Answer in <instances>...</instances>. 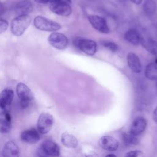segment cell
<instances>
[{
    "label": "cell",
    "mask_w": 157,
    "mask_h": 157,
    "mask_svg": "<svg viewBox=\"0 0 157 157\" xmlns=\"http://www.w3.org/2000/svg\"><path fill=\"white\" fill-rule=\"evenodd\" d=\"M40 148L48 156L50 157H58L60 155V148L54 141L46 140L44 141Z\"/></svg>",
    "instance_id": "9c48e42d"
},
{
    "label": "cell",
    "mask_w": 157,
    "mask_h": 157,
    "mask_svg": "<svg viewBox=\"0 0 157 157\" xmlns=\"http://www.w3.org/2000/svg\"><path fill=\"white\" fill-rule=\"evenodd\" d=\"M144 13L148 16H153L157 10V4L154 0H145L142 6Z\"/></svg>",
    "instance_id": "d6986e66"
},
{
    "label": "cell",
    "mask_w": 157,
    "mask_h": 157,
    "mask_svg": "<svg viewBox=\"0 0 157 157\" xmlns=\"http://www.w3.org/2000/svg\"><path fill=\"white\" fill-rule=\"evenodd\" d=\"M101 44L108 50L115 52L118 50V45L113 42L110 40H103L101 42Z\"/></svg>",
    "instance_id": "cb8c5ba5"
},
{
    "label": "cell",
    "mask_w": 157,
    "mask_h": 157,
    "mask_svg": "<svg viewBox=\"0 0 157 157\" xmlns=\"http://www.w3.org/2000/svg\"><path fill=\"white\" fill-rule=\"evenodd\" d=\"M105 157H117L114 154H108L105 156Z\"/></svg>",
    "instance_id": "836d02e7"
},
{
    "label": "cell",
    "mask_w": 157,
    "mask_h": 157,
    "mask_svg": "<svg viewBox=\"0 0 157 157\" xmlns=\"http://www.w3.org/2000/svg\"><path fill=\"white\" fill-rule=\"evenodd\" d=\"M88 20L93 28L99 33L108 34L110 33V29L105 19L96 15H90L88 17Z\"/></svg>",
    "instance_id": "52a82bcc"
},
{
    "label": "cell",
    "mask_w": 157,
    "mask_h": 157,
    "mask_svg": "<svg viewBox=\"0 0 157 157\" xmlns=\"http://www.w3.org/2000/svg\"><path fill=\"white\" fill-rule=\"evenodd\" d=\"M121 1H124V0H121Z\"/></svg>",
    "instance_id": "d590c367"
},
{
    "label": "cell",
    "mask_w": 157,
    "mask_h": 157,
    "mask_svg": "<svg viewBox=\"0 0 157 157\" xmlns=\"http://www.w3.org/2000/svg\"><path fill=\"white\" fill-rule=\"evenodd\" d=\"M34 25L40 31L48 32H55L61 28V26L57 22L41 15H38L34 18Z\"/></svg>",
    "instance_id": "3957f363"
},
{
    "label": "cell",
    "mask_w": 157,
    "mask_h": 157,
    "mask_svg": "<svg viewBox=\"0 0 157 157\" xmlns=\"http://www.w3.org/2000/svg\"><path fill=\"white\" fill-rule=\"evenodd\" d=\"M124 38L128 42L134 45H138L140 44L141 36L139 32L134 29H131L127 31L124 34Z\"/></svg>",
    "instance_id": "e0dca14e"
},
{
    "label": "cell",
    "mask_w": 157,
    "mask_h": 157,
    "mask_svg": "<svg viewBox=\"0 0 157 157\" xmlns=\"http://www.w3.org/2000/svg\"><path fill=\"white\" fill-rule=\"evenodd\" d=\"M86 157H99V156L97 154H91V155H87Z\"/></svg>",
    "instance_id": "1f68e13d"
},
{
    "label": "cell",
    "mask_w": 157,
    "mask_h": 157,
    "mask_svg": "<svg viewBox=\"0 0 157 157\" xmlns=\"http://www.w3.org/2000/svg\"><path fill=\"white\" fill-rule=\"evenodd\" d=\"M16 92L20 99V105L22 109L29 107L34 99V95L29 88L23 83H19L16 87Z\"/></svg>",
    "instance_id": "7a4b0ae2"
},
{
    "label": "cell",
    "mask_w": 157,
    "mask_h": 157,
    "mask_svg": "<svg viewBox=\"0 0 157 157\" xmlns=\"http://www.w3.org/2000/svg\"><path fill=\"white\" fill-rule=\"evenodd\" d=\"M56 1H63V2H67L68 4H70L71 2V0H56ZM54 2V1H53Z\"/></svg>",
    "instance_id": "d6a6232c"
},
{
    "label": "cell",
    "mask_w": 157,
    "mask_h": 157,
    "mask_svg": "<svg viewBox=\"0 0 157 157\" xmlns=\"http://www.w3.org/2000/svg\"><path fill=\"white\" fill-rule=\"evenodd\" d=\"M144 0H131V1L135 4H140L143 2Z\"/></svg>",
    "instance_id": "f546056e"
},
{
    "label": "cell",
    "mask_w": 157,
    "mask_h": 157,
    "mask_svg": "<svg viewBox=\"0 0 157 157\" xmlns=\"http://www.w3.org/2000/svg\"><path fill=\"white\" fill-rule=\"evenodd\" d=\"M153 120L157 124V107L155 108V109L153 111Z\"/></svg>",
    "instance_id": "f1b7e54d"
},
{
    "label": "cell",
    "mask_w": 157,
    "mask_h": 157,
    "mask_svg": "<svg viewBox=\"0 0 157 157\" xmlns=\"http://www.w3.org/2000/svg\"><path fill=\"white\" fill-rule=\"evenodd\" d=\"M7 106L0 99V116H4L6 112L8 111Z\"/></svg>",
    "instance_id": "4316f807"
},
{
    "label": "cell",
    "mask_w": 157,
    "mask_h": 157,
    "mask_svg": "<svg viewBox=\"0 0 157 157\" xmlns=\"http://www.w3.org/2000/svg\"><path fill=\"white\" fill-rule=\"evenodd\" d=\"M2 155L4 157H19L20 149L14 142L9 140L4 146Z\"/></svg>",
    "instance_id": "5bb4252c"
},
{
    "label": "cell",
    "mask_w": 157,
    "mask_h": 157,
    "mask_svg": "<svg viewBox=\"0 0 157 157\" xmlns=\"http://www.w3.org/2000/svg\"><path fill=\"white\" fill-rule=\"evenodd\" d=\"M121 139L124 144L128 145H137L139 144V139L134 135L126 132H123L121 134Z\"/></svg>",
    "instance_id": "7402d4cb"
},
{
    "label": "cell",
    "mask_w": 157,
    "mask_h": 157,
    "mask_svg": "<svg viewBox=\"0 0 157 157\" xmlns=\"http://www.w3.org/2000/svg\"><path fill=\"white\" fill-rule=\"evenodd\" d=\"M49 44L58 50H64L68 45L69 40L63 33L53 32L50 34L48 38Z\"/></svg>",
    "instance_id": "8992f818"
},
{
    "label": "cell",
    "mask_w": 157,
    "mask_h": 157,
    "mask_svg": "<svg viewBox=\"0 0 157 157\" xmlns=\"http://www.w3.org/2000/svg\"><path fill=\"white\" fill-rule=\"evenodd\" d=\"M61 142L64 146L68 148H75L78 144L77 139L73 134L67 132L61 134Z\"/></svg>",
    "instance_id": "9a60e30c"
},
{
    "label": "cell",
    "mask_w": 157,
    "mask_h": 157,
    "mask_svg": "<svg viewBox=\"0 0 157 157\" xmlns=\"http://www.w3.org/2000/svg\"><path fill=\"white\" fill-rule=\"evenodd\" d=\"M99 145L102 149L109 151H114L118 148V142L114 137L110 136H104L101 137L98 142Z\"/></svg>",
    "instance_id": "30bf717a"
},
{
    "label": "cell",
    "mask_w": 157,
    "mask_h": 157,
    "mask_svg": "<svg viewBox=\"0 0 157 157\" xmlns=\"http://www.w3.org/2000/svg\"><path fill=\"white\" fill-rule=\"evenodd\" d=\"M14 97V93L12 89L6 88L3 90L0 93L1 100L7 105L11 104Z\"/></svg>",
    "instance_id": "ffe728a7"
},
{
    "label": "cell",
    "mask_w": 157,
    "mask_h": 157,
    "mask_svg": "<svg viewBox=\"0 0 157 157\" xmlns=\"http://www.w3.org/2000/svg\"><path fill=\"white\" fill-rule=\"evenodd\" d=\"M155 63L157 65V58H156V59H155Z\"/></svg>",
    "instance_id": "e575fe53"
},
{
    "label": "cell",
    "mask_w": 157,
    "mask_h": 157,
    "mask_svg": "<svg viewBox=\"0 0 157 157\" xmlns=\"http://www.w3.org/2000/svg\"><path fill=\"white\" fill-rule=\"evenodd\" d=\"M9 27V23L7 20L0 18V34L4 33Z\"/></svg>",
    "instance_id": "d4e9b609"
},
{
    "label": "cell",
    "mask_w": 157,
    "mask_h": 157,
    "mask_svg": "<svg viewBox=\"0 0 157 157\" xmlns=\"http://www.w3.org/2000/svg\"><path fill=\"white\" fill-rule=\"evenodd\" d=\"M50 9L54 13L67 17L72 13V9L69 4L61 1H55L50 4Z\"/></svg>",
    "instance_id": "ba28073f"
},
{
    "label": "cell",
    "mask_w": 157,
    "mask_h": 157,
    "mask_svg": "<svg viewBox=\"0 0 157 157\" xmlns=\"http://www.w3.org/2000/svg\"><path fill=\"white\" fill-rule=\"evenodd\" d=\"M140 44L148 52L153 55L157 54V42L150 39L141 37Z\"/></svg>",
    "instance_id": "ac0fdd59"
},
{
    "label": "cell",
    "mask_w": 157,
    "mask_h": 157,
    "mask_svg": "<svg viewBox=\"0 0 157 157\" xmlns=\"http://www.w3.org/2000/svg\"><path fill=\"white\" fill-rule=\"evenodd\" d=\"M12 128L11 121H8L4 117H0V133L8 134Z\"/></svg>",
    "instance_id": "603a6c76"
},
{
    "label": "cell",
    "mask_w": 157,
    "mask_h": 157,
    "mask_svg": "<svg viewBox=\"0 0 157 157\" xmlns=\"http://www.w3.org/2000/svg\"><path fill=\"white\" fill-rule=\"evenodd\" d=\"M53 116L47 112H42L39 115L37 122V130L41 134H46L50 131L53 125Z\"/></svg>",
    "instance_id": "277c9868"
},
{
    "label": "cell",
    "mask_w": 157,
    "mask_h": 157,
    "mask_svg": "<svg viewBox=\"0 0 157 157\" xmlns=\"http://www.w3.org/2000/svg\"><path fill=\"white\" fill-rule=\"evenodd\" d=\"M4 13V7L3 6V5L0 3V15L3 14Z\"/></svg>",
    "instance_id": "4dcf8cb0"
},
{
    "label": "cell",
    "mask_w": 157,
    "mask_h": 157,
    "mask_svg": "<svg viewBox=\"0 0 157 157\" xmlns=\"http://www.w3.org/2000/svg\"><path fill=\"white\" fill-rule=\"evenodd\" d=\"M31 18L28 15H18L14 18L10 23V31L16 36H21L29 26Z\"/></svg>",
    "instance_id": "6da1fadb"
},
{
    "label": "cell",
    "mask_w": 157,
    "mask_h": 157,
    "mask_svg": "<svg viewBox=\"0 0 157 157\" xmlns=\"http://www.w3.org/2000/svg\"><path fill=\"white\" fill-rule=\"evenodd\" d=\"M147 127V121L142 117L136 118L132 122L129 132L135 136L142 133Z\"/></svg>",
    "instance_id": "8fae6325"
},
{
    "label": "cell",
    "mask_w": 157,
    "mask_h": 157,
    "mask_svg": "<svg viewBox=\"0 0 157 157\" xmlns=\"http://www.w3.org/2000/svg\"><path fill=\"white\" fill-rule=\"evenodd\" d=\"M145 77L151 80H157V65L155 63L148 64L145 69Z\"/></svg>",
    "instance_id": "44dd1931"
},
{
    "label": "cell",
    "mask_w": 157,
    "mask_h": 157,
    "mask_svg": "<svg viewBox=\"0 0 157 157\" xmlns=\"http://www.w3.org/2000/svg\"><path fill=\"white\" fill-rule=\"evenodd\" d=\"M55 1L56 0H34L36 2L39 3V4H48V3L50 4Z\"/></svg>",
    "instance_id": "83f0119b"
},
{
    "label": "cell",
    "mask_w": 157,
    "mask_h": 157,
    "mask_svg": "<svg viewBox=\"0 0 157 157\" xmlns=\"http://www.w3.org/2000/svg\"><path fill=\"white\" fill-rule=\"evenodd\" d=\"M33 9V4L29 0H23L16 5L15 10L17 14L18 15H28V13H31Z\"/></svg>",
    "instance_id": "2e32d148"
},
{
    "label": "cell",
    "mask_w": 157,
    "mask_h": 157,
    "mask_svg": "<svg viewBox=\"0 0 157 157\" xmlns=\"http://www.w3.org/2000/svg\"><path fill=\"white\" fill-rule=\"evenodd\" d=\"M20 139L25 143L34 144L40 140L39 132L34 128L26 129L20 134Z\"/></svg>",
    "instance_id": "7c38bea8"
},
{
    "label": "cell",
    "mask_w": 157,
    "mask_h": 157,
    "mask_svg": "<svg viewBox=\"0 0 157 157\" xmlns=\"http://www.w3.org/2000/svg\"><path fill=\"white\" fill-rule=\"evenodd\" d=\"M127 63L130 69L134 73H140L142 70V64L138 56L132 52L128 53Z\"/></svg>",
    "instance_id": "4fadbf2b"
},
{
    "label": "cell",
    "mask_w": 157,
    "mask_h": 157,
    "mask_svg": "<svg viewBox=\"0 0 157 157\" xmlns=\"http://www.w3.org/2000/svg\"><path fill=\"white\" fill-rule=\"evenodd\" d=\"M73 43L76 47L88 55L93 56L96 52L97 44L93 40L77 37L74 40Z\"/></svg>",
    "instance_id": "5b68a950"
},
{
    "label": "cell",
    "mask_w": 157,
    "mask_h": 157,
    "mask_svg": "<svg viewBox=\"0 0 157 157\" xmlns=\"http://www.w3.org/2000/svg\"><path fill=\"white\" fill-rule=\"evenodd\" d=\"M142 151L139 150H132L126 153L124 157H139L142 155Z\"/></svg>",
    "instance_id": "484cf974"
}]
</instances>
